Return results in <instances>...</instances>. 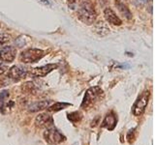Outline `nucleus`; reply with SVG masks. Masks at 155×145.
Instances as JSON below:
<instances>
[{"label":"nucleus","instance_id":"19","mask_svg":"<svg viewBox=\"0 0 155 145\" xmlns=\"http://www.w3.org/2000/svg\"><path fill=\"white\" fill-rule=\"evenodd\" d=\"M10 41H11V36L10 35L5 33L0 34V47L6 46Z\"/></svg>","mask_w":155,"mask_h":145},{"label":"nucleus","instance_id":"2","mask_svg":"<svg viewBox=\"0 0 155 145\" xmlns=\"http://www.w3.org/2000/svg\"><path fill=\"white\" fill-rule=\"evenodd\" d=\"M45 56V51L39 48H27L21 51L19 54V61L24 63V64H32V63H36L39 60Z\"/></svg>","mask_w":155,"mask_h":145},{"label":"nucleus","instance_id":"20","mask_svg":"<svg viewBox=\"0 0 155 145\" xmlns=\"http://www.w3.org/2000/svg\"><path fill=\"white\" fill-rule=\"evenodd\" d=\"M8 70H9L8 66L6 64H4V63L0 62V75H3L4 72H6Z\"/></svg>","mask_w":155,"mask_h":145},{"label":"nucleus","instance_id":"18","mask_svg":"<svg viewBox=\"0 0 155 145\" xmlns=\"http://www.w3.org/2000/svg\"><path fill=\"white\" fill-rule=\"evenodd\" d=\"M81 114L80 112H78V111H75V112H72V113L68 114V119H69L73 123L79 122V121L81 120Z\"/></svg>","mask_w":155,"mask_h":145},{"label":"nucleus","instance_id":"1","mask_svg":"<svg viewBox=\"0 0 155 145\" xmlns=\"http://www.w3.org/2000/svg\"><path fill=\"white\" fill-rule=\"evenodd\" d=\"M96 17L97 14L92 2L89 0H82L78 8V18L80 21L87 25H91L95 22Z\"/></svg>","mask_w":155,"mask_h":145},{"label":"nucleus","instance_id":"6","mask_svg":"<svg viewBox=\"0 0 155 145\" xmlns=\"http://www.w3.org/2000/svg\"><path fill=\"white\" fill-rule=\"evenodd\" d=\"M148 100H149L148 91L143 92V93L139 97L133 106V114L135 116H140L143 113V111L145 110V108H147V106Z\"/></svg>","mask_w":155,"mask_h":145},{"label":"nucleus","instance_id":"5","mask_svg":"<svg viewBox=\"0 0 155 145\" xmlns=\"http://www.w3.org/2000/svg\"><path fill=\"white\" fill-rule=\"evenodd\" d=\"M29 72V69L25 66L22 65H16L13 66L11 69H9L8 71V76L9 79H11L15 81L21 80L23 79H25Z\"/></svg>","mask_w":155,"mask_h":145},{"label":"nucleus","instance_id":"15","mask_svg":"<svg viewBox=\"0 0 155 145\" xmlns=\"http://www.w3.org/2000/svg\"><path fill=\"white\" fill-rule=\"evenodd\" d=\"M51 101H38V102H34L30 105L28 106V110L30 112H37V111H40L47 108L48 106H50Z\"/></svg>","mask_w":155,"mask_h":145},{"label":"nucleus","instance_id":"11","mask_svg":"<svg viewBox=\"0 0 155 145\" xmlns=\"http://www.w3.org/2000/svg\"><path fill=\"white\" fill-rule=\"evenodd\" d=\"M115 6H116V8H117V10H118V12L120 13V14L124 18L128 19V21L132 19V18H133L132 13H131L129 8L126 6V5L122 1H120V0H115Z\"/></svg>","mask_w":155,"mask_h":145},{"label":"nucleus","instance_id":"22","mask_svg":"<svg viewBox=\"0 0 155 145\" xmlns=\"http://www.w3.org/2000/svg\"><path fill=\"white\" fill-rule=\"evenodd\" d=\"M67 1H68V3H69L70 5H74V4L77 3L78 0H67Z\"/></svg>","mask_w":155,"mask_h":145},{"label":"nucleus","instance_id":"14","mask_svg":"<svg viewBox=\"0 0 155 145\" xmlns=\"http://www.w3.org/2000/svg\"><path fill=\"white\" fill-rule=\"evenodd\" d=\"M94 32L99 36H106L107 34L110 33V28L104 21H99L97 23L94 24Z\"/></svg>","mask_w":155,"mask_h":145},{"label":"nucleus","instance_id":"21","mask_svg":"<svg viewBox=\"0 0 155 145\" xmlns=\"http://www.w3.org/2000/svg\"><path fill=\"white\" fill-rule=\"evenodd\" d=\"M149 0H135V3H136V5H144Z\"/></svg>","mask_w":155,"mask_h":145},{"label":"nucleus","instance_id":"10","mask_svg":"<svg viewBox=\"0 0 155 145\" xmlns=\"http://www.w3.org/2000/svg\"><path fill=\"white\" fill-rule=\"evenodd\" d=\"M104 17L106 18V21L109 23L113 24V25L119 26L122 24V21L119 18V17L114 13V11L110 7H107L104 10Z\"/></svg>","mask_w":155,"mask_h":145},{"label":"nucleus","instance_id":"7","mask_svg":"<svg viewBox=\"0 0 155 145\" xmlns=\"http://www.w3.org/2000/svg\"><path fill=\"white\" fill-rule=\"evenodd\" d=\"M17 55V48L13 46H6L0 50V60L4 63H12Z\"/></svg>","mask_w":155,"mask_h":145},{"label":"nucleus","instance_id":"8","mask_svg":"<svg viewBox=\"0 0 155 145\" xmlns=\"http://www.w3.org/2000/svg\"><path fill=\"white\" fill-rule=\"evenodd\" d=\"M57 67H58L57 64H48L42 67L35 68V69H33L32 71L29 72V74L33 77H44L50 74V72H52L54 69H56Z\"/></svg>","mask_w":155,"mask_h":145},{"label":"nucleus","instance_id":"3","mask_svg":"<svg viewBox=\"0 0 155 145\" xmlns=\"http://www.w3.org/2000/svg\"><path fill=\"white\" fill-rule=\"evenodd\" d=\"M102 95H103V90H102L100 87L98 86L91 87V88H89L86 91L84 101H82V104H81V108L84 109L85 108L88 109L96 103V102H98V100L101 98Z\"/></svg>","mask_w":155,"mask_h":145},{"label":"nucleus","instance_id":"4","mask_svg":"<svg viewBox=\"0 0 155 145\" xmlns=\"http://www.w3.org/2000/svg\"><path fill=\"white\" fill-rule=\"evenodd\" d=\"M44 138H45V140L48 144H51V145L60 144L61 142L65 141V139H66L64 135L54 127L46 129L45 133H44Z\"/></svg>","mask_w":155,"mask_h":145},{"label":"nucleus","instance_id":"16","mask_svg":"<svg viewBox=\"0 0 155 145\" xmlns=\"http://www.w3.org/2000/svg\"><path fill=\"white\" fill-rule=\"evenodd\" d=\"M21 89L23 92H25V93H28V94H34L37 90V87L36 85L33 83V82L29 81V82H25L22 86H21Z\"/></svg>","mask_w":155,"mask_h":145},{"label":"nucleus","instance_id":"17","mask_svg":"<svg viewBox=\"0 0 155 145\" xmlns=\"http://www.w3.org/2000/svg\"><path fill=\"white\" fill-rule=\"evenodd\" d=\"M69 105H71L70 104H68V103H56V104H54V105H51V106H48V111H59V110H61V109H64V108H66L67 106H69Z\"/></svg>","mask_w":155,"mask_h":145},{"label":"nucleus","instance_id":"9","mask_svg":"<svg viewBox=\"0 0 155 145\" xmlns=\"http://www.w3.org/2000/svg\"><path fill=\"white\" fill-rule=\"evenodd\" d=\"M35 125L40 129H48L53 127V119L48 113L39 114L35 119Z\"/></svg>","mask_w":155,"mask_h":145},{"label":"nucleus","instance_id":"13","mask_svg":"<svg viewBox=\"0 0 155 145\" xmlns=\"http://www.w3.org/2000/svg\"><path fill=\"white\" fill-rule=\"evenodd\" d=\"M9 92L3 91L0 93V110L4 112V109L8 110V108H11L13 105V102L9 101Z\"/></svg>","mask_w":155,"mask_h":145},{"label":"nucleus","instance_id":"12","mask_svg":"<svg viewBox=\"0 0 155 145\" xmlns=\"http://www.w3.org/2000/svg\"><path fill=\"white\" fill-rule=\"evenodd\" d=\"M116 122H117V119H116L115 114L114 112H110L107 114V116L105 117L103 123H102V127L111 130L114 129Z\"/></svg>","mask_w":155,"mask_h":145}]
</instances>
